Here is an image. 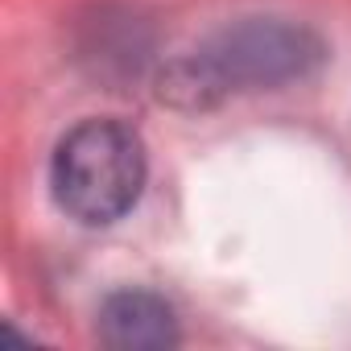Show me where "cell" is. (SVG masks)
<instances>
[{"label": "cell", "instance_id": "1", "mask_svg": "<svg viewBox=\"0 0 351 351\" xmlns=\"http://www.w3.org/2000/svg\"><path fill=\"white\" fill-rule=\"evenodd\" d=\"M330 50L318 29L289 17H240L207 34L157 75V99L178 112H211L232 95L281 91L314 79Z\"/></svg>", "mask_w": 351, "mask_h": 351}, {"label": "cell", "instance_id": "3", "mask_svg": "<svg viewBox=\"0 0 351 351\" xmlns=\"http://www.w3.org/2000/svg\"><path fill=\"white\" fill-rule=\"evenodd\" d=\"M99 339L120 351H165L182 343L173 306L153 289H116L99 306Z\"/></svg>", "mask_w": 351, "mask_h": 351}, {"label": "cell", "instance_id": "2", "mask_svg": "<svg viewBox=\"0 0 351 351\" xmlns=\"http://www.w3.org/2000/svg\"><path fill=\"white\" fill-rule=\"evenodd\" d=\"M149 178L145 141L132 124L95 116L75 124L50 157V195L58 211L83 228L120 223Z\"/></svg>", "mask_w": 351, "mask_h": 351}]
</instances>
